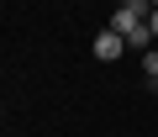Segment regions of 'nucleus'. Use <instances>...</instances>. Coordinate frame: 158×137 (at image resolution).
Returning <instances> with one entry per match:
<instances>
[{
	"instance_id": "1",
	"label": "nucleus",
	"mask_w": 158,
	"mask_h": 137,
	"mask_svg": "<svg viewBox=\"0 0 158 137\" xmlns=\"http://www.w3.org/2000/svg\"><path fill=\"white\" fill-rule=\"evenodd\" d=\"M121 53H127V37H121L116 27H100V32H95V58H100V63H116Z\"/></svg>"
},
{
	"instance_id": "2",
	"label": "nucleus",
	"mask_w": 158,
	"mask_h": 137,
	"mask_svg": "<svg viewBox=\"0 0 158 137\" xmlns=\"http://www.w3.org/2000/svg\"><path fill=\"white\" fill-rule=\"evenodd\" d=\"M142 74H158V48H148V53H142Z\"/></svg>"
},
{
	"instance_id": "3",
	"label": "nucleus",
	"mask_w": 158,
	"mask_h": 137,
	"mask_svg": "<svg viewBox=\"0 0 158 137\" xmlns=\"http://www.w3.org/2000/svg\"><path fill=\"white\" fill-rule=\"evenodd\" d=\"M148 90H153V95H158V74H148Z\"/></svg>"
},
{
	"instance_id": "4",
	"label": "nucleus",
	"mask_w": 158,
	"mask_h": 137,
	"mask_svg": "<svg viewBox=\"0 0 158 137\" xmlns=\"http://www.w3.org/2000/svg\"><path fill=\"white\" fill-rule=\"evenodd\" d=\"M148 27H153V37H158V11H153V16H148Z\"/></svg>"
}]
</instances>
